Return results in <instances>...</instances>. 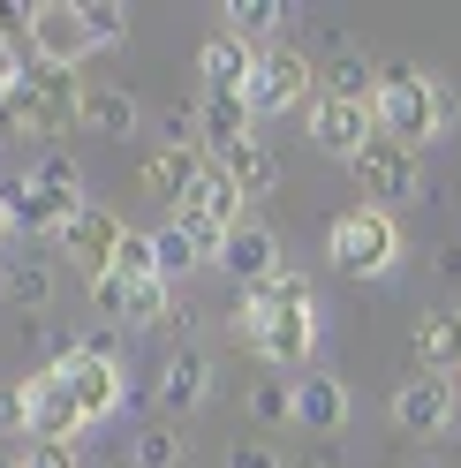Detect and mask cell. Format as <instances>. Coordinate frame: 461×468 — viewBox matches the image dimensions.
I'll return each mask as SVG.
<instances>
[{
    "label": "cell",
    "mask_w": 461,
    "mask_h": 468,
    "mask_svg": "<svg viewBox=\"0 0 461 468\" xmlns=\"http://www.w3.org/2000/svg\"><path fill=\"white\" fill-rule=\"evenodd\" d=\"M8 227H16V219H8V204H0V234H8Z\"/></svg>",
    "instance_id": "39"
},
{
    "label": "cell",
    "mask_w": 461,
    "mask_h": 468,
    "mask_svg": "<svg viewBox=\"0 0 461 468\" xmlns=\"http://www.w3.org/2000/svg\"><path fill=\"white\" fill-rule=\"evenodd\" d=\"M250 416H257V423H295V386H280V378H265V386L250 393Z\"/></svg>",
    "instance_id": "29"
},
{
    "label": "cell",
    "mask_w": 461,
    "mask_h": 468,
    "mask_svg": "<svg viewBox=\"0 0 461 468\" xmlns=\"http://www.w3.org/2000/svg\"><path fill=\"white\" fill-rule=\"evenodd\" d=\"M227 272H235V280H250V287H265L273 272H287L280 265V242H273V227H257V219H242L235 234H227Z\"/></svg>",
    "instance_id": "16"
},
{
    "label": "cell",
    "mask_w": 461,
    "mask_h": 468,
    "mask_svg": "<svg viewBox=\"0 0 461 468\" xmlns=\"http://www.w3.org/2000/svg\"><path fill=\"white\" fill-rule=\"evenodd\" d=\"M227 468H280V461H273V446H235Z\"/></svg>",
    "instance_id": "36"
},
{
    "label": "cell",
    "mask_w": 461,
    "mask_h": 468,
    "mask_svg": "<svg viewBox=\"0 0 461 468\" xmlns=\"http://www.w3.org/2000/svg\"><path fill=\"white\" fill-rule=\"evenodd\" d=\"M348 174H356V189H370L379 212L393 197H416V152H401V144H386V136H370L363 152L348 159Z\"/></svg>",
    "instance_id": "11"
},
{
    "label": "cell",
    "mask_w": 461,
    "mask_h": 468,
    "mask_svg": "<svg viewBox=\"0 0 461 468\" xmlns=\"http://www.w3.org/2000/svg\"><path fill=\"white\" fill-rule=\"evenodd\" d=\"M0 431H23V386H0Z\"/></svg>",
    "instance_id": "35"
},
{
    "label": "cell",
    "mask_w": 461,
    "mask_h": 468,
    "mask_svg": "<svg viewBox=\"0 0 461 468\" xmlns=\"http://www.w3.org/2000/svg\"><path fill=\"white\" fill-rule=\"evenodd\" d=\"M91 303H99V317H106V325H122V317H129V280H91Z\"/></svg>",
    "instance_id": "31"
},
{
    "label": "cell",
    "mask_w": 461,
    "mask_h": 468,
    "mask_svg": "<svg viewBox=\"0 0 461 468\" xmlns=\"http://www.w3.org/2000/svg\"><path fill=\"white\" fill-rule=\"evenodd\" d=\"M8 91H16V69H0V129H8Z\"/></svg>",
    "instance_id": "37"
},
{
    "label": "cell",
    "mask_w": 461,
    "mask_h": 468,
    "mask_svg": "<svg viewBox=\"0 0 461 468\" xmlns=\"http://www.w3.org/2000/svg\"><path fill=\"white\" fill-rule=\"evenodd\" d=\"M318 99H348V106H370L379 99V69L363 61V53H340V61L326 69V91Z\"/></svg>",
    "instance_id": "24"
},
{
    "label": "cell",
    "mask_w": 461,
    "mask_h": 468,
    "mask_svg": "<svg viewBox=\"0 0 461 468\" xmlns=\"http://www.w3.org/2000/svg\"><path fill=\"white\" fill-rule=\"evenodd\" d=\"M295 423L303 431H340V423H348V393H340V378H326V370H303L295 378Z\"/></svg>",
    "instance_id": "17"
},
{
    "label": "cell",
    "mask_w": 461,
    "mask_h": 468,
    "mask_svg": "<svg viewBox=\"0 0 461 468\" xmlns=\"http://www.w3.org/2000/svg\"><path fill=\"white\" fill-rule=\"evenodd\" d=\"M310 83H318V69H310L295 46H265V53H257L250 91H242V106H250V113H287L295 99H310Z\"/></svg>",
    "instance_id": "9"
},
{
    "label": "cell",
    "mask_w": 461,
    "mask_h": 468,
    "mask_svg": "<svg viewBox=\"0 0 461 468\" xmlns=\"http://www.w3.org/2000/svg\"><path fill=\"white\" fill-rule=\"evenodd\" d=\"M76 129H99V136H129V129H136V99H129V91H113V83H83Z\"/></svg>",
    "instance_id": "21"
},
{
    "label": "cell",
    "mask_w": 461,
    "mask_h": 468,
    "mask_svg": "<svg viewBox=\"0 0 461 468\" xmlns=\"http://www.w3.org/2000/svg\"><path fill=\"white\" fill-rule=\"evenodd\" d=\"M0 280H8V295H16L23 310H46V295H53V280H46L38 265H8Z\"/></svg>",
    "instance_id": "30"
},
{
    "label": "cell",
    "mask_w": 461,
    "mask_h": 468,
    "mask_svg": "<svg viewBox=\"0 0 461 468\" xmlns=\"http://www.w3.org/2000/svg\"><path fill=\"white\" fill-rule=\"evenodd\" d=\"M454 423V378L439 370H416L409 386L393 393V431H416V438H439Z\"/></svg>",
    "instance_id": "12"
},
{
    "label": "cell",
    "mask_w": 461,
    "mask_h": 468,
    "mask_svg": "<svg viewBox=\"0 0 461 468\" xmlns=\"http://www.w3.org/2000/svg\"><path fill=\"white\" fill-rule=\"evenodd\" d=\"M99 38H91V16H83V0H31V61H53V69H76L83 53H91Z\"/></svg>",
    "instance_id": "8"
},
{
    "label": "cell",
    "mask_w": 461,
    "mask_h": 468,
    "mask_svg": "<svg viewBox=\"0 0 461 468\" xmlns=\"http://www.w3.org/2000/svg\"><path fill=\"white\" fill-rule=\"evenodd\" d=\"M113 280H129V287H144V280H159L152 234H122V250H113Z\"/></svg>",
    "instance_id": "27"
},
{
    "label": "cell",
    "mask_w": 461,
    "mask_h": 468,
    "mask_svg": "<svg viewBox=\"0 0 461 468\" xmlns=\"http://www.w3.org/2000/svg\"><path fill=\"white\" fill-rule=\"evenodd\" d=\"M280 23H287L280 0H235V8H227V38H242V46L265 53V38L280 31Z\"/></svg>",
    "instance_id": "25"
},
{
    "label": "cell",
    "mask_w": 461,
    "mask_h": 468,
    "mask_svg": "<svg viewBox=\"0 0 461 468\" xmlns=\"http://www.w3.org/2000/svg\"><path fill=\"white\" fill-rule=\"evenodd\" d=\"M16 468H76V453H69V446H31Z\"/></svg>",
    "instance_id": "33"
},
{
    "label": "cell",
    "mask_w": 461,
    "mask_h": 468,
    "mask_svg": "<svg viewBox=\"0 0 461 468\" xmlns=\"http://www.w3.org/2000/svg\"><path fill=\"white\" fill-rule=\"evenodd\" d=\"M242 340L280 370L310 363V340H318V317H310V280L303 272H273L265 287H250L242 303Z\"/></svg>",
    "instance_id": "1"
},
{
    "label": "cell",
    "mask_w": 461,
    "mask_h": 468,
    "mask_svg": "<svg viewBox=\"0 0 461 468\" xmlns=\"http://www.w3.org/2000/svg\"><path fill=\"white\" fill-rule=\"evenodd\" d=\"M212 159L205 152H197V144H166V152L152 159V166H144V189H152V197H166V204H175L189 182H197V174H205Z\"/></svg>",
    "instance_id": "22"
},
{
    "label": "cell",
    "mask_w": 461,
    "mask_h": 468,
    "mask_svg": "<svg viewBox=\"0 0 461 468\" xmlns=\"http://www.w3.org/2000/svg\"><path fill=\"white\" fill-rule=\"evenodd\" d=\"M122 234H129V227L113 219L106 204H83V212L61 227V250H69V265H76V272L106 280V272H113V250H122Z\"/></svg>",
    "instance_id": "10"
},
{
    "label": "cell",
    "mask_w": 461,
    "mask_h": 468,
    "mask_svg": "<svg viewBox=\"0 0 461 468\" xmlns=\"http://www.w3.org/2000/svg\"><path fill=\"white\" fill-rule=\"evenodd\" d=\"M61 370H69V386H76V400H83V416H113L122 408V370L113 363H99V356H61Z\"/></svg>",
    "instance_id": "18"
},
{
    "label": "cell",
    "mask_w": 461,
    "mask_h": 468,
    "mask_svg": "<svg viewBox=\"0 0 461 468\" xmlns=\"http://www.w3.org/2000/svg\"><path fill=\"white\" fill-rule=\"evenodd\" d=\"M423 468H431V461H423Z\"/></svg>",
    "instance_id": "40"
},
{
    "label": "cell",
    "mask_w": 461,
    "mask_h": 468,
    "mask_svg": "<svg viewBox=\"0 0 461 468\" xmlns=\"http://www.w3.org/2000/svg\"><path fill=\"white\" fill-rule=\"evenodd\" d=\"M370 122H379L386 144L416 152V144H431L439 129H454V91L431 83L423 69H409V61H386L379 69V99H370Z\"/></svg>",
    "instance_id": "2"
},
{
    "label": "cell",
    "mask_w": 461,
    "mask_h": 468,
    "mask_svg": "<svg viewBox=\"0 0 461 468\" xmlns=\"http://www.w3.org/2000/svg\"><path fill=\"white\" fill-rule=\"evenodd\" d=\"M439 272H446V280H461V250H446V257H439Z\"/></svg>",
    "instance_id": "38"
},
{
    "label": "cell",
    "mask_w": 461,
    "mask_h": 468,
    "mask_svg": "<svg viewBox=\"0 0 461 468\" xmlns=\"http://www.w3.org/2000/svg\"><path fill=\"white\" fill-rule=\"evenodd\" d=\"M220 174H227V182H235L242 197H265V189H280V159H273L257 136L242 144V152H227V159H220Z\"/></svg>",
    "instance_id": "23"
},
{
    "label": "cell",
    "mask_w": 461,
    "mask_h": 468,
    "mask_svg": "<svg viewBox=\"0 0 461 468\" xmlns=\"http://www.w3.org/2000/svg\"><path fill=\"white\" fill-rule=\"evenodd\" d=\"M250 122H257V113L242 99H205V106H197V152L220 166L227 152H242V144H250Z\"/></svg>",
    "instance_id": "15"
},
{
    "label": "cell",
    "mask_w": 461,
    "mask_h": 468,
    "mask_svg": "<svg viewBox=\"0 0 461 468\" xmlns=\"http://www.w3.org/2000/svg\"><path fill=\"white\" fill-rule=\"evenodd\" d=\"M83 423H91V416H83V400H76L61 363L23 378V431H31V446H69Z\"/></svg>",
    "instance_id": "7"
},
{
    "label": "cell",
    "mask_w": 461,
    "mask_h": 468,
    "mask_svg": "<svg viewBox=\"0 0 461 468\" xmlns=\"http://www.w3.org/2000/svg\"><path fill=\"white\" fill-rule=\"evenodd\" d=\"M175 461H182V431H166V423L136 431V468H175Z\"/></svg>",
    "instance_id": "28"
},
{
    "label": "cell",
    "mask_w": 461,
    "mask_h": 468,
    "mask_svg": "<svg viewBox=\"0 0 461 468\" xmlns=\"http://www.w3.org/2000/svg\"><path fill=\"white\" fill-rule=\"evenodd\" d=\"M175 227L197 234V242H205V257H220V250H227V234L242 227V189L227 182L220 166H205V174H197V182L175 197Z\"/></svg>",
    "instance_id": "6"
},
{
    "label": "cell",
    "mask_w": 461,
    "mask_h": 468,
    "mask_svg": "<svg viewBox=\"0 0 461 468\" xmlns=\"http://www.w3.org/2000/svg\"><path fill=\"white\" fill-rule=\"evenodd\" d=\"M76 356H99V363H113V325H91L76 340Z\"/></svg>",
    "instance_id": "34"
},
{
    "label": "cell",
    "mask_w": 461,
    "mask_h": 468,
    "mask_svg": "<svg viewBox=\"0 0 461 468\" xmlns=\"http://www.w3.org/2000/svg\"><path fill=\"white\" fill-rule=\"evenodd\" d=\"M83 16H91V38H99V46H113V38L129 31V16H122V8H106V0H83Z\"/></svg>",
    "instance_id": "32"
},
{
    "label": "cell",
    "mask_w": 461,
    "mask_h": 468,
    "mask_svg": "<svg viewBox=\"0 0 461 468\" xmlns=\"http://www.w3.org/2000/svg\"><path fill=\"white\" fill-rule=\"evenodd\" d=\"M326 250H333V265H340V272H356V280H379V272H393V257H401V234H393V219L379 212V204H356V212H340V219H333Z\"/></svg>",
    "instance_id": "5"
},
{
    "label": "cell",
    "mask_w": 461,
    "mask_h": 468,
    "mask_svg": "<svg viewBox=\"0 0 461 468\" xmlns=\"http://www.w3.org/2000/svg\"><path fill=\"white\" fill-rule=\"evenodd\" d=\"M152 257H159V280L175 287L182 272H197V265H205V242H197V234H182L175 219H166V227L152 234Z\"/></svg>",
    "instance_id": "26"
},
{
    "label": "cell",
    "mask_w": 461,
    "mask_h": 468,
    "mask_svg": "<svg viewBox=\"0 0 461 468\" xmlns=\"http://www.w3.org/2000/svg\"><path fill=\"white\" fill-rule=\"evenodd\" d=\"M416 363L439 370V378L461 370V310H431V317H416Z\"/></svg>",
    "instance_id": "19"
},
{
    "label": "cell",
    "mask_w": 461,
    "mask_h": 468,
    "mask_svg": "<svg viewBox=\"0 0 461 468\" xmlns=\"http://www.w3.org/2000/svg\"><path fill=\"white\" fill-rule=\"evenodd\" d=\"M197 69H205V99H242L250 76H257V46L242 38H205V53H197Z\"/></svg>",
    "instance_id": "14"
},
{
    "label": "cell",
    "mask_w": 461,
    "mask_h": 468,
    "mask_svg": "<svg viewBox=\"0 0 461 468\" xmlns=\"http://www.w3.org/2000/svg\"><path fill=\"white\" fill-rule=\"evenodd\" d=\"M0 204H8V219L16 227H38V234H61L76 212H83V174L61 159V152H46L31 174H16L8 189H0Z\"/></svg>",
    "instance_id": "4"
},
{
    "label": "cell",
    "mask_w": 461,
    "mask_h": 468,
    "mask_svg": "<svg viewBox=\"0 0 461 468\" xmlns=\"http://www.w3.org/2000/svg\"><path fill=\"white\" fill-rule=\"evenodd\" d=\"M212 386V363H205V347H175L159 370V408H197Z\"/></svg>",
    "instance_id": "20"
},
{
    "label": "cell",
    "mask_w": 461,
    "mask_h": 468,
    "mask_svg": "<svg viewBox=\"0 0 461 468\" xmlns=\"http://www.w3.org/2000/svg\"><path fill=\"white\" fill-rule=\"evenodd\" d=\"M370 136H379L370 106H348V99H318V106H310V144H318V152H333V159H356Z\"/></svg>",
    "instance_id": "13"
},
{
    "label": "cell",
    "mask_w": 461,
    "mask_h": 468,
    "mask_svg": "<svg viewBox=\"0 0 461 468\" xmlns=\"http://www.w3.org/2000/svg\"><path fill=\"white\" fill-rule=\"evenodd\" d=\"M76 106H83V76L76 69H53V61H16V91H8V129L16 136H53V129H76Z\"/></svg>",
    "instance_id": "3"
}]
</instances>
